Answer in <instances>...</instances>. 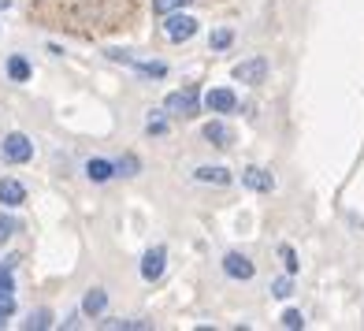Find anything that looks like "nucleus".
Instances as JSON below:
<instances>
[{
	"mask_svg": "<svg viewBox=\"0 0 364 331\" xmlns=\"http://www.w3.org/2000/svg\"><path fill=\"white\" fill-rule=\"evenodd\" d=\"M235 82H245V86H260L264 78H268V60L264 56H250V60H242L235 63Z\"/></svg>",
	"mask_w": 364,
	"mask_h": 331,
	"instance_id": "nucleus-5",
	"label": "nucleus"
},
{
	"mask_svg": "<svg viewBox=\"0 0 364 331\" xmlns=\"http://www.w3.org/2000/svg\"><path fill=\"white\" fill-rule=\"evenodd\" d=\"M230 45H235V30H212V34H208V48H216V53H223V48H230Z\"/></svg>",
	"mask_w": 364,
	"mask_h": 331,
	"instance_id": "nucleus-16",
	"label": "nucleus"
},
{
	"mask_svg": "<svg viewBox=\"0 0 364 331\" xmlns=\"http://www.w3.org/2000/svg\"><path fill=\"white\" fill-rule=\"evenodd\" d=\"M164 34H168L175 45L178 41H190L197 34V19L190 11H171V15H164Z\"/></svg>",
	"mask_w": 364,
	"mask_h": 331,
	"instance_id": "nucleus-3",
	"label": "nucleus"
},
{
	"mask_svg": "<svg viewBox=\"0 0 364 331\" xmlns=\"http://www.w3.org/2000/svg\"><path fill=\"white\" fill-rule=\"evenodd\" d=\"M272 294H275V298H290V294H294V279H290V275L275 279V283H272Z\"/></svg>",
	"mask_w": 364,
	"mask_h": 331,
	"instance_id": "nucleus-24",
	"label": "nucleus"
},
{
	"mask_svg": "<svg viewBox=\"0 0 364 331\" xmlns=\"http://www.w3.org/2000/svg\"><path fill=\"white\" fill-rule=\"evenodd\" d=\"M8 78H11V82H26V78H30V63H26L23 56H11V60H8Z\"/></svg>",
	"mask_w": 364,
	"mask_h": 331,
	"instance_id": "nucleus-18",
	"label": "nucleus"
},
{
	"mask_svg": "<svg viewBox=\"0 0 364 331\" xmlns=\"http://www.w3.org/2000/svg\"><path fill=\"white\" fill-rule=\"evenodd\" d=\"M105 309H108V290H105V287H90V290H86V298H82V312L97 320Z\"/></svg>",
	"mask_w": 364,
	"mask_h": 331,
	"instance_id": "nucleus-12",
	"label": "nucleus"
},
{
	"mask_svg": "<svg viewBox=\"0 0 364 331\" xmlns=\"http://www.w3.org/2000/svg\"><path fill=\"white\" fill-rule=\"evenodd\" d=\"M283 327H290V331H301V327H305V317H301L297 309H287V312H283Z\"/></svg>",
	"mask_w": 364,
	"mask_h": 331,
	"instance_id": "nucleus-25",
	"label": "nucleus"
},
{
	"mask_svg": "<svg viewBox=\"0 0 364 331\" xmlns=\"http://www.w3.org/2000/svg\"><path fill=\"white\" fill-rule=\"evenodd\" d=\"M223 275L227 279H238V283H245V279L257 275V264L245 257V253H227L223 257Z\"/></svg>",
	"mask_w": 364,
	"mask_h": 331,
	"instance_id": "nucleus-6",
	"label": "nucleus"
},
{
	"mask_svg": "<svg viewBox=\"0 0 364 331\" xmlns=\"http://www.w3.org/2000/svg\"><path fill=\"white\" fill-rule=\"evenodd\" d=\"M201 135H205V142L220 145V149H227V145H230V138H235V135H230V127H227L223 120H208Z\"/></svg>",
	"mask_w": 364,
	"mask_h": 331,
	"instance_id": "nucleus-13",
	"label": "nucleus"
},
{
	"mask_svg": "<svg viewBox=\"0 0 364 331\" xmlns=\"http://www.w3.org/2000/svg\"><path fill=\"white\" fill-rule=\"evenodd\" d=\"M23 327H26V331H45V327H53V312H48V309H34Z\"/></svg>",
	"mask_w": 364,
	"mask_h": 331,
	"instance_id": "nucleus-17",
	"label": "nucleus"
},
{
	"mask_svg": "<svg viewBox=\"0 0 364 331\" xmlns=\"http://www.w3.org/2000/svg\"><path fill=\"white\" fill-rule=\"evenodd\" d=\"M26 201V186L19 179H0V205L4 209H19Z\"/></svg>",
	"mask_w": 364,
	"mask_h": 331,
	"instance_id": "nucleus-11",
	"label": "nucleus"
},
{
	"mask_svg": "<svg viewBox=\"0 0 364 331\" xmlns=\"http://www.w3.org/2000/svg\"><path fill=\"white\" fill-rule=\"evenodd\" d=\"M205 108L227 115V112H235V108H238V97H235V90L216 86V90H208V93H205Z\"/></svg>",
	"mask_w": 364,
	"mask_h": 331,
	"instance_id": "nucleus-8",
	"label": "nucleus"
},
{
	"mask_svg": "<svg viewBox=\"0 0 364 331\" xmlns=\"http://www.w3.org/2000/svg\"><path fill=\"white\" fill-rule=\"evenodd\" d=\"M164 268H168V250H164V246H153V250L141 257V279L145 283H156V279L164 275Z\"/></svg>",
	"mask_w": 364,
	"mask_h": 331,
	"instance_id": "nucleus-7",
	"label": "nucleus"
},
{
	"mask_svg": "<svg viewBox=\"0 0 364 331\" xmlns=\"http://www.w3.org/2000/svg\"><path fill=\"white\" fill-rule=\"evenodd\" d=\"M0 8H11V0H0Z\"/></svg>",
	"mask_w": 364,
	"mask_h": 331,
	"instance_id": "nucleus-28",
	"label": "nucleus"
},
{
	"mask_svg": "<svg viewBox=\"0 0 364 331\" xmlns=\"http://www.w3.org/2000/svg\"><path fill=\"white\" fill-rule=\"evenodd\" d=\"M11 268H15V257H8L4 264H0V290H15V275H11Z\"/></svg>",
	"mask_w": 364,
	"mask_h": 331,
	"instance_id": "nucleus-20",
	"label": "nucleus"
},
{
	"mask_svg": "<svg viewBox=\"0 0 364 331\" xmlns=\"http://www.w3.org/2000/svg\"><path fill=\"white\" fill-rule=\"evenodd\" d=\"M0 157L8 164H26V160H34V142L26 135H19V130H11V135L0 142Z\"/></svg>",
	"mask_w": 364,
	"mask_h": 331,
	"instance_id": "nucleus-2",
	"label": "nucleus"
},
{
	"mask_svg": "<svg viewBox=\"0 0 364 331\" xmlns=\"http://www.w3.org/2000/svg\"><path fill=\"white\" fill-rule=\"evenodd\" d=\"M15 231H19V224H15L11 216H4V212H0V242H8Z\"/></svg>",
	"mask_w": 364,
	"mask_h": 331,
	"instance_id": "nucleus-26",
	"label": "nucleus"
},
{
	"mask_svg": "<svg viewBox=\"0 0 364 331\" xmlns=\"http://www.w3.org/2000/svg\"><path fill=\"white\" fill-rule=\"evenodd\" d=\"M145 130H149V135H164V130H168V120H164L160 112H153V115L145 120Z\"/></svg>",
	"mask_w": 364,
	"mask_h": 331,
	"instance_id": "nucleus-23",
	"label": "nucleus"
},
{
	"mask_svg": "<svg viewBox=\"0 0 364 331\" xmlns=\"http://www.w3.org/2000/svg\"><path fill=\"white\" fill-rule=\"evenodd\" d=\"M86 175L93 179V183H108V179L115 175V160H101V157H93L86 164Z\"/></svg>",
	"mask_w": 364,
	"mask_h": 331,
	"instance_id": "nucleus-14",
	"label": "nucleus"
},
{
	"mask_svg": "<svg viewBox=\"0 0 364 331\" xmlns=\"http://www.w3.org/2000/svg\"><path fill=\"white\" fill-rule=\"evenodd\" d=\"M242 186L253 190V194H272L275 179H272V172H264V168H242Z\"/></svg>",
	"mask_w": 364,
	"mask_h": 331,
	"instance_id": "nucleus-9",
	"label": "nucleus"
},
{
	"mask_svg": "<svg viewBox=\"0 0 364 331\" xmlns=\"http://www.w3.org/2000/svg\"><path fill=\"white\" fill-rule=\"evenodd\" d=\"M15 312V298H11V290H0V327H4V320Z\"/></svg>",
	"mask_w": 364,
	"mask_h": 331,
	"instance_id": "nucleus-22",
	"label": "nucleus"
},
{
	"mask_svg": "<svg viewBox=\"0 0 364 331\" xmlns=\"http://www.w3.org/2000/svg\"><path fill=\"white\" fill-rule=\"evenodd\" d=\"M101 327H108V331H119V327H123V331H141V327H149V324H145V320H105Z\"/></svg>",
	"mask_w": 364,
	"mask_h": 331,
	"instance_id": "nucleus-21",
	"label": "nucleus"
},
{
	"mask_svg": "<svg viewBox=\"0 0 364 331\" xmlns=\"http://www.w3.org/2000/svg\"><path fill=\"white\" fill-rule=\"evenodd\" d=\"M279 257H283V264H287V272L294 275V272H297V253H294V246H279Z\"/></svg>",
	"mask_w": 364,
	"mask_h": 331,
	"instance_id": "nucleus-27",
	"label": "nucleus"
},
{
	"mask_svg": "<svg viewBox=\"0 0 364 331\" xmlns=\"http://www.w3.org/2000/svg\"><path fill=\"white\" fill-rule=\"evenodd\" d=\"M201 101H205V97L197 93L193 86H186V90H175V93L164 97V112H168V115H182V120H193V115L201 112Z\"/></svg>",
	"mask_w": 364,
	"mask_h": 331,
	"instance_id": "nucleus-1",
	"label": "nucleus"
},
{
	"mask_svg": "<svg viewBox=\"0 0 364 331\" xmlns=\"http://www.w3.org/2000/svg\"><path fill=\"white\" fill-rule=\"evenodd\" d=\"M190 4H193V0H153V11L156 15H171V11H182Z\"/></svg>",
	"mask_w": 364,
	"mask_h": 331,
	"instance_id": "nucleus-19",
	"label": "nucleus"
},
{
	"mask_svg": "<svg viewBox=\"0 0 364 331\" xmlns=\"http://www.w3.org/2000/svg\"><path fill=\"white\" fill-rule=\"evenodd\" d=\"M141 172V160L134 153H123L119 160H115V175H123V179H134Z\"/></svg>",
	"mask_w": 364,
	"mask_h": 331,
	"instance_id": "nucleus-15",
	"label": "nucleus"
},
{
	"mask_svg": "<svg viewBox=\"0 0 364 331\" xmlns=\"http://www.w3.org/2000/svg\"><path fill=\"white\" fill-rule=\"evenodd\" d=\"M197 183H208V186H230L235 183V175H230L223 164H201V168L193 172Z\"/></svg>",
	"mask_w": 364,
	"mask_h": 331,
	"instance_id": "nucleus-10",
	"label": "nucleus"
},
{
	"mask_svg": "<svg viewBox=\"0 0 364 331\" xmlns=\"http://www.w3.org/2000/svg\"><path fill=\"white\" fill-rule=\"evenodd\" d=\"M115 63H127L130 71H138L141 78H164L168 75V63H160V60H134V56H127V53H119V48H112L108 53Z\"/></svg>",
	"mask_w": 364,
	"mask_h": 331,
	"instance_id": "nucleus-4",
	"label": "nucleus"
}]
</instances>
